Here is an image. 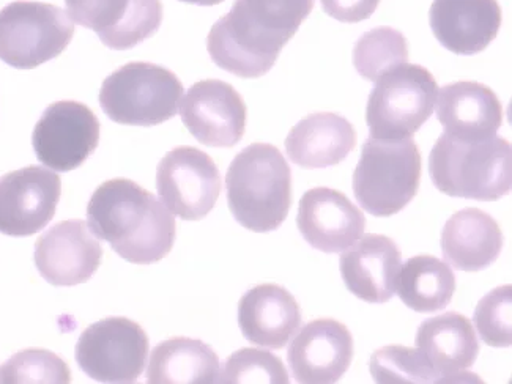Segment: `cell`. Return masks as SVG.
<instances>
[{
	"label": "cell",
	"mask_w": 512,
	"mask_h": 384,
	"mask_svg": "<svg viewBox=\"0 0 512 384\" xmlns=\"http://www.w3.org/2000/svg\"><path fill=\"white\" fill-rule=\"evenodd\" d=\"M312 8L314 0H235L210 30L208 54L238 78L265 76Z\"/></svg>",
	"instance_id": "cell-1"
},
{
	"label": "cell",
	"mask_w": 512,
	"mask_h": 384,
	"mask_svg": "<svg viewBox=\"0 0 512 384\" xmlns=\"http://www.w3.org/2000/svg\"><path fill=\"white\" fill-rule=\"evenodd\" d=\"M95 237L134 265L160 262L174 248L177 224L152 192L125 178L104 181L87 207Z\"/></svg>",
	"instance_id": "cell-2"
},
{
	"label": "cell",
	"mask_w": 512,
	"mask_h": 384,
	"mask_svg": "<svg viewBox=\"0 0 512 384\" xmlns=\"http://www.w3.org/2000/svg\"><path fill=\"white\" fill-rule=\"evenodd\" d=\"M227 202L240 226L256 233L282 226L292 207V172L278 147L249 145L227 170Z\"/></svg>",
	"instance_id": "cell-3"
},
{
	"label": "cell",
	"mask_w": 512,
	"mask_h": 384,
	"mask_svg": "<svg viewBox=\"0 0 512 384\" xmlns=\"http://www.w3.org/2000/svg\"><path fill=\"white\" fill-rule=\"evenodd\" d=\"M429 174L446 196L494 202L511 192V142L497 134L475 142L442 134L429 156Z\"/></svg>",
	"instance_id": "cell-4"
},
{
	"label": "cell",
	"mask_w": 512,
	"mask_h": 384,
	"mask_svg": "<svg viewBox=\"0 0 512 384\" xmlns=\"http://www.w3.org/2000/svg\"><path fill=\"white\" fill-rule=\"evenodd\" d=\"M420 181L421 152L415 141L369 137L353 174V192L369 215L390 218L415 199Z\"/></svg>",
	"instance_id": "cell-5"
},
{
	"label": "cell",
	"mask_w": 512,
	"mask_h": 384,
	"mask_svg": "<svg viewBox=\"0 0 512 384\" xmlns=\"http://www.w3.org/2000/svg\"><path fill=\"white\" fill-rule=\"evenodd\" d=\"M183 85L172 71L155 63L131 62L104 79L100 104L112 122L155 126L174 119Z\"/></svg>",
	"instance_id": "cell-6"
},
{
	"label": "cell",
	"mask_w": 512,
	"mask_h": 384,
	"mask_svg": "<svg viewBox=\"0 0 512 384\" xmlns=\"http://www.w3.org/2000/svg\"><path fill=\"white\" fill-rule=\"evenodd\" d=\"M434 74L421 65L405 63L386 71L369 95L366 122L380 141H404L431 119L437 103Z\"/></svg>",
	"instance_id": "cell-7"
},
{
	"label": "cell",
	"mask_w": 512,
	"mask_h": 384,
	"mask_svg": "<svg viewBox=\"0 0 512 384\" xmlns=\"http://www.w3.org/2000/svg\"><path fill=\"white\" fill-rule=\"evenodd\" d=\"M73 35L75 24L56 5L21 0L0 10V60L18 70L56 59Z\"/></svg>",
	"instance_id": "cell-8"
},
{
	"label": "cell",
	"mask_w": 512,
	"mask_h": 384,
	"mask_svg": "<svg viewBox=\"0 0 512 384\" xmlns=\"http://www.w3.org/2000/svg\"><path fill=\"white\" fill-rule=\"evenodd\" d=\"M149 337L130 318L111 317L93 323L79 337L76 361L100 383H136L147 366Z\"/></svg>",
	"instance_id": "cell-9"
},
{
	"label": "cell",
	"mask_w": 512,
	"mask_h": 384,
	"mask_svg": "<svg viewBox=\"0 0 512 384\" xmlns=\"http://www.w3.org/2000/svg\"><path fill=\"white\" fill-rule=\"evenodd\" d=\"M161 202L183 221H201L215 208L221 194L218 166L196 147H177L156 169Z\"/></svg>",
	"instance_id": "cell-10"
},
{
	"label": "cell",
	"mask_w": 512,
	"mask_h": 384,
	"mask_svg": "<svg viewBox=\"0 0 512 384\" xmlns=\"http://www.w3.org/2000/svg\"><path fill=\"white\" fill-rule=\"evenodd\" d=\"M100 142V123L86 104L59 101L46 109L35 126L32 144L41 164L70 172L86 163Z\"/></svg>",
	"instance_id": "cell-11"
},
{
	"label": "cell",
	"mask_w": 512,
	"mask_h": 384,
	"mask_svg": "<svg viewBox=\"0 0 512 384\" xmlns=\"http://www.w3.org/2000/svg\"><path fill=\"white\" fill-rule=\"evenodd\" d=\"M62 194L59 175L40 166L13 170L0 178V233L30 237L56 215Z\"/></svg>",
	"instance_id": "cell-12"
},
{
	"label": "cell",
	"mask_w": 512,
	"mask_h": 384,
	"mask_svg": "<svg viewBox=\"0 0 512 384\" xmlns=\"http://www.w3.org/2000/svg\"><path fill=\"white\" fill-rule=\"evenodd\" d=\"M180 115L186 130L207 147L232 148L245 136V101L219 79L196 82L182 100Z\"/></svg>",
	"instance_id": "cell-13"
},
{
	"label": "cell",
	"mask_w": 512,
	"mask_h": 384,
	"mask_svg": "<svg viewBox=\"0 0 512 384\" xmlns=\"http://www.w3.org/2000/svg\"><path fill=\"white\" fill-rule=\"evenodd\" d=\"M65 5L71 21L97 32L114 51L134 48L163 23L161 0H65Z\"/></svg>",
	"instance_id": "cell-14"
},
{
	"label": "cell",
	"mask_w": 512,
	"mask_h": 384,
	"mask_svg": "<svg viewBox=\"0 0 512 384\" xmlns=\"http://www.w3.org/2000/svg\"><path fill=\"white\" fill-rule=\"evenodd\" d=\"M101 260V243L81 219L59 222L35 243L37 270L56 287L84 284L97 273Z\"/></svg>",
	"instance_id": "cell-15"
},
{
	"label": "cell",
	"mask_w": 512,
	"mask_h": 384,
	"mask_svg": "<svg viewBox=\"0 0 512 384\" xmlns=\"http://www.w3.org/2000/svg\"><path fill=\"white\" fill-rule=\"evenodd\" d=\"M353 336L344 323L319 318L292 340L287 359L297 383H338L353 361Z\"/></svg>",
	"instance_id": "cell-16"
},
{
	"label": "cell",
	"mask_w": 512,
	"mask_h": 384,
	"mask_svg": "<svg viewBox=\"0 0 512 384\" xmlns=\"http://www.w3.org/2000/svg\"><path fill=\"white\" fill-rule=\"evenodd\" d=\"M297 226L312 248L341 254L363 237L366 218L346 194L314 188L301 197Z\"/></svg>",
	"instance_id": "cell-17"
},
{
	"label": "cell",
	"mask_w": 512,
	"mask_h": 384,
	"mask_svg": "<svg viewBox=\"0 0 512 384\" xmlns=\"http://www.w3.org/2000/svg\"><path fill=\"white\" fill-rule=\"evenodd\" d=\"M416 347L437 375L438 383L481 381L467 370L479 355L472 322L459 312L429 318L416 333Z\"/></svg>",
	"instance_id": "cell-18"
},
{
	"label": "cell",
	"mask_w": 512,
	"mask_h": 384,
	"mask_svg": "<svg viewBox=\"0 0 512 384\" xmlns=\"http://www.w3.org/2000/svg\"><path fill=\"white\" fill-rule=\"evenodd\" d=\"M402 255L397 244L385 235L368 233L342 252V279L347 290L358 300L383 304L396 293L397 274L401 271Z\"/></svg>",
	"instance_id": "cell-19"
},
{
	"label": "cell",
	"mask_w": 512,
	"mask_h": 384,
	"mask_svg": "<svg viewBox=\"0 0 512 384\" xmlns=\"http://www.w3.org/2000/svg\"><path fill=\"white\" fill-rule=\"evenodd\" d=\"M429 21L448 51L473 56L497 38L503 16L498 0H434Z\"/></svg>",
	"instance_id": "cell-20"
},
{
	"label": "cell",
	"mask_w": 512,
	"mask_h": 384,
	"mask_svg": "<svg viewBox=\"0 0 512 384\" xmlns=\"http://www.w3.org/2000/svg\"><path fill=\"white\" fill-rule=\"evenodd\" d=\"M437 119L445 134L457 141H484L500 130L503 106L487 85L459 81L445 85L438 93Z\"/></svg>",
	"instance_id": "cell-21"
},
{
	"label": "cell",
	"mask_w": 512,
	"mask_h": 384,
	"mask_svg": "<svg viewBox=\"0 0 512 384\" xmlns=\"http://www.w3.org/2000/svg\"><path fill=\"white\" fill-rule=\"evenodd\" d=\"M238 325L251 344L281 350L300 329L301 309L281 285H257L238 303Z\"/></svg>",
	"instance_id": "cell-22"
},
{
	"label": "cell",
	"mask_w": 512,
	"mask_h": 384,
	"mask_svg": "<svg viewBox=\"0 0 512 384\" xmlns=\"http://www.w3.org/2000/svg\"><path fill=\"white\" fill-rule=\"evenodd\" d=\"M357 147V131L349 120L333 112L308 115L286 139L289 158L303 169L341 164Z\"/></svg>",
	"instance_id": "cell-23"
},
{
	"label": "cell",
	"mask_w": 512,
	"mask_h": 384,
	"mask_svg": "<svg viewBox=\"0 0 512 384\" xmlns=\"http://www.w3.org/2000/svg\"><path fill=\"white\" fill-rule=\"evenodd\" d=\"M442 249L456 270L478 273L497 262L503 249V232L486 211L467 208L446 222Z\"/></svg>",
	"instance_id": "cell-24"
},
{
	"label": "cell",
	"mask_w": 512,
	"mask_h": 384,
	"mask_svg": "<svg viewBox=\"0 0 512 384\" xmlns=\"http://www.w3.org/2000/svg\"><path fill=\"white\" fill-rule=\"evenodd\" d=\"M219 358L202 340L172 337L158 345L147 369L149 384L218 383Z\"/></svg>",
	"instance_id": "cell-25"
},
{
	"label": "cell",
	"mask_w": 512,
	"mask_h": 384,
	"mask_svg": "<svg viewBox=\"0 0 512 384\" xmlns=\"http://www.w3.org/2000/svg\"><path fill=\"white\" fill-rule=\"evenodd\" d=\"M456 292V276L434 255H416L397 274L396 293L405 306L420 314L443 311Z\"/></svg>",
	"instance_id": "cell-26"
},
{
	"label": "cell",
	"mask_w": 512,
	"mask_h": 384,
	"mask_svg": "<svg viewBox=\"0 0 512 384\" xmlns=\"http://www.w3.org/2000/svg\"><path fill=\"white\" fill-rule=\"evenodd\" d=\"M405 63H409V45L404 35L391 27L369 30L353 49V65L366 81L375 82Z\"/></svg>",
	"instance_id": "cell-27"
},
{
	"label": "cell",
	"mask_w": 512,
	"mask_h": 384,
	"mask_svg": "<svg viewBox=\"0 0 512 384\" xmlns=\"http://www.w3.org/2000/svg\"><path fill=\"white\" fill-rule=\"evenodd\" d=\"M372 378L379 384L438 383L429 362L418 348L386 345L374 351L369 362Z\"/></svg>",
	"instance_id": "cell-28"
},
{
	"label": "cell",
	"mask_w": 512,
	"mask_h": 384,
	"mask_svg": "<svg viewBox=\"0 0 512 384\" xmlns=\"http://www.w3.org/2000/svg\"><path fill=\"white\" fill-rule=\"evenodd\" d=\"M0 383H71V372L67 362L43 348L19 351L0 369Z\"/></svg>",
	"instance_id": "cell-29"
},
{
	"label": "cell",
	"mask_w": 512,
	"mask_h": 384,
	"mask_svg": "<svg viewBox=\"0 0 512 384\" xmlns=\"http://www.w3.org/2000/svg\"><path fill=\"white\" fill-rule=\"evenodd\" d=\"M289 373L278 356L270 351L256 348H242L227 358L223 373H219L218 383H289Z\"/></svg>",
	"instance_id": "cell-30"
},
{
	"label": "cell",
	"mask_w": 512,
	"mask_h": 384,
	"mask_svg": "<svg viewBox=\"0 0 512 384\" xmlns=\"http://www.w3.org/2000/svg\"><path fill=\"white\" fill-rule=\"evenodd\" d=\"M475 326L484 344L494 348L512 345V287L501 285L479 301Z\"/></svg>",
	"instance_id": "cell-31"
},
{
	"label": "cell",
	"mask_w": 512,
	"mask_h": 384,
	"mask_svg": "<svg viewBox=\"0 0 512 384\" xmlns=\"http://www.w3.org/2000/svg\"><path fill=\"white\" fill-rule=\"evenodd\" d=\"M323 10L341 23H361L374 15L380 0H320Z\"/></svg>",
	"instance_id": "cell-32"
},
{
	"label": "cell",
	"mask_w": 512,
	"mask_h": 384,
	"mask_svg": "<svg viewBox=\"0 0 512 384\" xmlns=\"http://www.w3.org/2000/svg\"><path fill=\"white\" fill-rule=\"evenodd\" d=\"M180 2H185V4L202 5V7H213V5L221 4L223 0H180Z\"/></svg>",
	"instance_id": "cell-33"
}]
</instances>
